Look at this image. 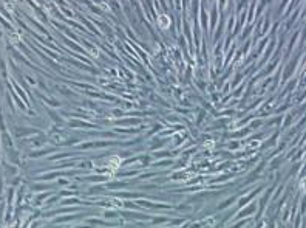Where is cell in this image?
Masks as SVG:
<instances>
[{
  "label": "cell",
  "instance_id": "obj_1",
  "mask_svg": "<svg viewBox=\"0 0 306 228\" xmlns=\"http://www.w3.org/2000/svg\"><path fill=\"white\" fill-rule=\"evenodd\" d=\"M300 186H301V189H303V191L306 192V178H303V180L300 182Z\"/></svg>",
  "mask_w": 306,
  "mask_h": 228
}]
</instances>
